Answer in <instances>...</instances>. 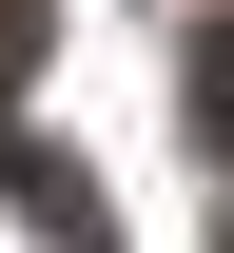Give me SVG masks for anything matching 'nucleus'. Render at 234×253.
Segmentation results:
<instances>
[{"label":"nucleus","mask_w":234,"mask_h":253,"mask_svg":"<svg viewBox=\"0 0 234 253\" xmlns=\"http://www.w3.org/2000/svg\"><path fill=\"white\" fill-rule=\"evenodd\" d=\"M0 195H20V214L59 234V253H117V214H98V175H78L59 136H0Z\"/></svg>","instance_id":"1"},{"label":"nucleus","mask_w":234,"mask_h":253,"mask_svg":"<svg viewBox=\"0 0 234 253\" xmlns=\"http://www.w3.org/2000/svg\"><path fill=\"white\" fill-rule=\"evenodd\" d=\"M195 136H215V156H234V39H215V59H195Z\"/></svg>","instance_id":"2"},{"label":"nucleus","mask_w":234,"mask_h":253,"mask_svg":"<svg viewBox=\"0 0 234 253\" xmlns=\"http://www.w3.org/2000/svg\"><path fill=\"white\" fill-rule=\"evenodd\" d=\"M0 59H39V0H0Z\"/></svg>","instance_id":"3"}]
</instances>
